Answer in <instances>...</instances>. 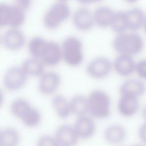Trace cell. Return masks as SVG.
<instances>
[{"label": "cell", "mask_w": 146, "mask_h": 146, "mask_svg": "<svg viewBox=\"0 0 146 146\" xmlns=\"http://www.w3.org/2000/svg\"><path fill=\"white\" fill-rule=\"evenodd\" d=\"M144 42L137 32L129 31L117 34L112 41V47L118 54L131 56L140 54L143 50Z\"/></svg>", "instance_id": "1"}, {"label": "cell", "mask_w": 146, "mask_h": 146, "mask_svg": "<svg viewBox=\"0 0 146 146\" xmlns=\"http://www.w3.org/2000/svg\"><path fill=\"white\" fill-rule=\"evenodd\" d=\"M21 140L19 131L13 127L1 129L0 146H18Z\"/></svg>", "instance_id": "24"}, {"label": "cell", "mask_w": 146, "mask_h": 146, "mask_svg": "<svg viewBox=\"0 0 146 146\" xmlns=\"http://www.w3.org/2000/svg\"><path fill=\"white\" fill-rule=\"evenodd\" d=\"M38 78V90L46 96L55 95L62 83L60 75L53 71H45Z\"/></svg>", "instance_id": "8"}, {"label": "cell", "mask_w": 146, "mask_h": 146, "mask_svg": "<svg viewBox=\"0 0 146 146\" xmlns=\"http://www.w3.org/2000/svg\"><path fill=\"white\" fill-rule=\"evenodd\" d=\"M54 136L59 146H76L80 140L73 125L69 124L58 126Z\"/></svg>", "instance_id": "13"}, {"label": "cell", "mask_w": 146, "mask_h": 146, "mask_svg": "<svg viewBox=\"0 0 146 146\" xmlns=\"http://www.w3.org/2000/svg\"><path fill=\"white\" fill-rule=\"evenodd\" d=\"M30 102L23 98H18L13 100L10 104V112L12 115L19 119L22 114L31 106Z\"/></svg>", "instance_id": "27"}, {"label": "cell", "mask_w": 146, "mask_h": 146, "mask_svg": "<svg viewBox=\"0 0 146 146\" xmlns=\"http://www.w3.org/2000/svg\"><path fill=\"white\" fill-rule=\"evenodd\" d=\"M79 3L82 5H89L102 1V0H76Z\"/></svg>", "instance_id": "32"}, {"label": "cell", "mask_w": 146, "mask_h": 146, "mask_svg": "<svg viewBox=\"0 0 146 146\" xmlns=\"http://www.w3.org/2000/svg\"><path fill=\"white\" fill-rule=\"evenodd\" d=\"M139 99V98L129 95H120L117 103L118 113L125 118L134 116L140 108Z\"/></svg>", "instance_id": "11"}, {"label": "cell", "mask_w": 146, "mask_h": 146, "mask_svg": "<svg viewBox=\"0 0 146 146\" xmlns=\"http://www.w3.org/2000/svg\"><path fill=\"white\" fill-rule=\"evenodd\" d=\"M141 115L144 121H146V104L143 107L141 110Z\"/></svg>", "instance_id": "34"}, {"label": "cell", "mask_w": 146, "mask_h": 146, "mask_svg": "<svg viewBox=\"0 0 146 146\" xmlns=\"http://www.w3.org/2000/svg\"><path fill=\"white\" fill-rule=\"evenodd\" d=\"M36 146H59L55 136L50 135L40 136L36 142Z\"/></svg>", "instance_id": "28"}, {"label": "cell", "mask_w": 146, "mask_h": 146, "mask_svg": "<svg viewBox=\"0 0 146 146\" xmlns=\"http://www.w3.org/2000/svg\"><path fill=\"white\" fill-rule=\"evenodd\" d=\"M135 64L133 56L118 54L112 62L113 70L120 76L129 78L135 73Z\"/></svg>", "instance_id": "15"}, {"label": "cell", "mask_w": 146, "mask_h": 146, "mask_svg": "<svg viewBox=\"0 0 146 146\" xmlns=\"http://www.w3.org/2000/svg\"><path fill=\"white\" fill-rule=\"evenodd\" d=\"M130 146H146L145 145H144L142 143H140V144H133V145H131Z\"/></svg>", "instance_id": "37"}, {"label": "cell", "mask_w": 146, "mask_h": 146, "mask_svg": "<svg viewBox=\"0 0 146 146\" xmlns=\"http://www.w3.org/2000/svg\"><path fill=\"white\" fill-rule=\"evenodd\" d=\"M19 120L29 128H35L42 121V114L39 110L31 105L21 116Z\"/></svg>", "instance_id": "22"}, {"label": "cell", "mask_w": 146, "mask_h": 146, "mask_svg": "<svg viewBox=\"0 0 146 146\" xmlns=\"http://www.w3.org/2000/svg\"><path fill=\"white\" fill-rule=\"evenodd\" d=\"M14 4L26 11L30 8L32 5V0H14Z\"/></svg>", "instance_id": "31"}, {"label": "cell", "mask_w": 146, "mask_h": 146, "mask_svg": "<svg viewBox=\"0 0 146 146\" xmlns=\"http://www.w3.org/2000/svg\"><path fill=\"white\" fill-rule=\"evenodd\" d=\"M145 32V33L146 34V14L145 15V18H144V23H143V27H142Z\"/></svg>", "instance_id": "35"}, {"label": "cell", "mask_w": 146, "mask_h": 146, "mask_svg": "<svg viewBox=\"0 0 146 146\" xmlns=\"http://www.w3.org/2000/svg\"><path fill=\"white\" fill-rule=\"evenodd\" d=\"M72 125L80 140L90 139L96 133V125L95 119L88 114L76 117Z\"/></svg>", "instance_id": "9"}, {"label": "cell", "mask_w": 146, "mask_h": 146, "mask_svg": "<svg viewBox=\"0 0 146 146\" xmlns=\"http://www.w3.org/2000/svg\"><path fill=\"white\" fill-rule=\"evenodd\" d=\"M125 12L128 30L136 32L143 27L145 14L141 9L133 7Z\"/></svg>", "instance_id": "20"}, {"label": "cell", "mask_w": 146, "mask_h": 146, "mask_svg": "<svg viewBox=\"0 0 146 146\" xmlns=\"http://www.w3.org/2000/svg\"><path fill=\"white\" fill-rule=\"evenodd\" d=\"M2 43L10 51H19L24 47L26 37L19 28H10L2 36Z\"/></svg>", "instance_id": "12"}, {"label": "cell", "mask_w": 146, "mask_h": 146, "mask_svg": "<svg viewBox=\"0 0 146 146\" xmlns=\"http://www.w3.org/2000/svg\"><path fill=\"white\" fill-rule=\"evenodd\" d=\"M125 2H127V3H134L135 2H136L138 0H124Z\"/></svg>", "instance_id": "36"}, {"label": "cell", "mask_w": 146, "mask_h": 146, "mask_svg": "<svg viewBox=\"0 0 146 146\" xmlns=\"http://www.w3.org/2000/svg\"><path fill=\"white\" fill-rule=\"evenodd\" d=\"M127 135L125 127L117 123H113L107 126L103 133V136L107 143L116 145L123 143Z\"/></svg>", "instance_id": "17"}, {"label": "cell", "mask_w": 146, "mask_h": 146, "mask_svg": "<svg viewBox=\"0 0 146 146\" xmlns=\"http://www.w3.org/2000/svg\"><path fill=\"white\" fill-rule=\"evenodd\" d=\"M21 67L28 77L39 78L45 71L46 66L40 59L31 56L25 60Z\"/></svg>", "instance_id": "21"}, {"label": "cell", "mask_w": 146, "mask_h": 146, "mask_svg": "<svg viewBox=\"0 0 146 146\" xmlns=\"http://www.w3.org/2000/svg\"><path fill=\"white\" fill-rule=\"evenodd\" d=\"M113 70L112 62L107 57L100 56L91 59L87 64L86 71L92 79L102 80L107 78Z\"/></svg>", "instance_id": "6"}, {"label": "cell", "mask_w": 146, "mask_h": 146, "mask_svg": "<svg viewBox=\"0 0 146 146\" xmlns=\"http://www.w3.org/2000/svg\"><path fill=\"white\" fill-rule=\"evenodd\" d=\"M110 27L117 34L128 31L125 11L115 12Z\"/></svg>", "instance_id": "25"}, {"label": "cell", "mask_w": 146, "mask_h": 146, "mask_svg": "<svg viewBox=\"0 0 146 146\" xmlns=\"http://www.w3.org/2000/svg\"><path fill=\"white\" fill-rule=\"evenodd\" d=\"M4 99H5V96H4L3 92L0 88V108L2 106V105L3 104Z\"/></svg>", "instance_id": "33"}, {"label": "cell", "mask_w": 146, "mask_h": 146, "mask_svg": "<svg viewBox=\"0 0 146 146\" xmlns=\"http://www.w3.org/2000/svg\"><path fill=\"white\" fill-rule=\"evenodd\" d=\"M46 40L44 38L39 36H34L29 40L27 48L31 56L39 59Z\"/></svg>", "instance_id": "26"}, {"label": "cell", "mask_w": 146, "mask_h": 146, "mask_svg": "<svg viewBox=\"0 0 146 146\" xmlns=\"http://www.w3.org/2000/svg\"><path fill=\"white\" fill-rule=\"evenodd\" d=\"M67 0H58V1H62V2H66Z\"/></svg>", "instance_id": "39"}, {"label": "cell", "mask_w": 146, "mask_h": 146, "mask_svg": "<svg viewBox=\"0 0 146 146\" xmlns=\"http://www.w3.org/2000/svg\"><path fill=\"white\" fill-rule=\"evenodd\" d=\"M25 11L15 4L0 3V28H19L26 20Z\"/></svg>", "instance_id": "5"}, {"label": "cell", "mask_w": 146, "mask_h": 146, "mask_svg": "<svg viewBox=\"0 0 146 146\" xmlns=\"http://www.w3.org/2000/svg\"><path fill=\"white\" fill-rule=\"evenodd\" d=\"M1 129H0V141H1Z\"/></svg>", "instance_id": "40"}, {"label": "cell", "mask_w": 146, "mask_h": 146, "mask_svg": "<svg viewBox=\"0 0 146 146\" xmlns=\"http://www.w3.org/2000/svg\"><path fill=\"white\" fill-rule=\"evenodd\" d=\"M71 114L76 117L88 114L87 97L78 94L70 99Z\"/></svg>", "instance_id": "23"}, {"label": "cell", "mask_w": 146, "mask_h": 146, "mask_svg": "<svg viewBox=\"0 0 146 146\" xmlns=\"http://www.w3.org/2000/svg\"><path fill=\"white\" fill-rule=\"evenodd\" d=\"M115 12L110 7L101 6L93 12L95 25L100 28L110 27Z\"/></svg>", "instance_id": "19"}, {"label": "cell", "mask_w": 146, "mask_h": 146, "mask_svg": "<svg viewBox=\"0 0 146 146\" xmlns=\"http://www.w3.org/2000/svg\"><path fill=\"white\" fill-rule=\"evenodd\" d=\"M72 23L78 30L87 31L95 25L93 12L86 7L76 10L72 15Z\"/></svg>", "instance_id": "16"}, {"label": "cell", "mask_w": 146, "mask_h": 146, "mask_svg": "<svg viewBox=\"0 0 146 146\" xmlns=\"http://www.w3.org/2000/svg\"><path fill=\"white\" fill-rule=\"evenodd\" d=\"M28 78L21 66H12L4 73L2 83L6 90L17 91L24 87Z\"/></svg>", "instance_id": "7"}, {"label": "cell", "mask_w": 146, "mask_h": 146, "mask_svg": "<svg viewBox=\"0 0 146 146\" xmlns=\"http://www.w3.org/2000/svg\"><path fill=\"white\" fill-rule=\"evenodd\" d=\"M135 74L137 75L138 78L143 81L146 80V58L136 62Z\"/></svg>", "instance_id": "29"}, {"label": "cell", "mask_w": 146, "mask_h": 146, "mask_svg": "<svg viewBox=\"0 0 146 146\" xmlns=\"http://www.w3.org/2000/svg\"><path fill=\"white\" fill-rule=\"evenodd\" d=\"M2 43V36H1V34H0V44Z\"/></svg>", "instance_id": "38"}, {"label": "cell", "mask_w": 146, "mask_h": 146, "mask_svg": "<svg viewBox=\"0 0 146 146\" xmlns=\"http://www.w3.org/2000/svg\"><path fill=\"white\" fill-rule=\"evenodd\" d=\"M60 46L62 60L68 66L76 67L82 64L84 55L83 43L79 38L68 36L64 39Z\"/></svg>", "instance_id": "3"}, {"label": "cell", "mask_w": 146, "mask_h": 146, "mask_svg": "<svg viewBox=\"0 0 146 146\" xmlns=\"http://www.w3.org/2000/svg\"><path fill=\"white\" fill-rule=\"evenodd\" d=\"M51 104L56 115L60 119H66L71 115L70 100L62 94L52 95Z\"/></svg>", "instance_id": "18"}, {"label": "cell", "mask_w": 146, "mask_h": 146, "mask_svg": "<svg viewBox=\"0 0 146 146\" xmlns=\"http://www.w3.org/2000/svg\"><path fill=\"white\" fill-rule=\"evenodd\" d=\"M138 137L141 143L146 145V121L144 122L140 125L137 131Z\"/></svg>", "instance_id": "30"}, {"label": "cell", "mask_w": 146, "mask_h": 146, "mask_svg": "<svg viewBox=\"0 0 146 146\" xmlns=\"http://www.w3.org/2000/svg\"><path fill=\"white\" fill-rule=\"evenodd\" d=\"M71 15V10L66 2L58 1L51 5L43 15L45 27L50 30L58 28Z\"/></svg>", "instance_id": "4"}, {"label": "cell", "mask_w": 146, "mask_h": 146, "mask_svg": "<svg viewBox=\"0 0 146 146\" xmlns=\"http://www.w3.org/2000/svg\"><path fill=\"white\" fill-rule=\"evenodd\" d=\"M120 95H125L140 98L146 92L144 82L139 78H127L119 86Z\"/></svg>", "instance_id": "14"}, {"label": "cell", "mask_w": 146, "mask_h": 146, "mask_svg": "<svg viewBox=\"0 0 146 146\" xmlns=\"http://www.w3.org/2000/svg\"><path fill=\"white\" fill-rule=\"evenodd\" d=\"M39 59L46 66L58 65L62 60L60 45L55 41L46 40Z\"/></svg>", "instance_id": "10"}, {"label": "cell", "mask_w": 146, "mask_h": 146, "mask_svg": "<svg viewBox=\"0 0 146 146\" xmlns=\"http://www.w3.org/2000/svg\"><path fill=\"white\" fill-rule=\"evenodd\" d=\"M87 97L88 115L94 119H107L111 113L112 102L110 95L104 90H92Z\"/></svg>", "instance_id": "2"}]
</instances>
